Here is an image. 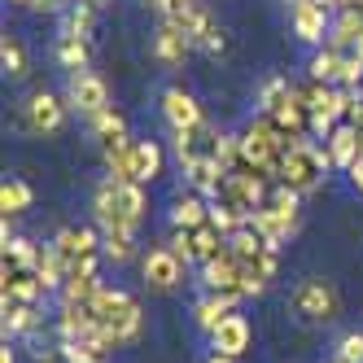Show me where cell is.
<instances>
[{
    "mask_svg": "<svg viewBox=\"0 0 363 363\" xmlns=\"http://www.w3.org/2000/svg\"><path fill=\"white\" fill-rule=\"evenodd\" d=\"M289 145H294V136H284L267 114H254V118L241 127V167L254 171V175L276 179L284 153H289Z\"/></svg>",
    "mask_w": 363,
    "mask_h": 363,
    "instance_id": "1",
    "label": "cell"
},
{
    "mask_svg": "<svg viewBox=\"0 0 363 363\" xmlns=\"http://www.w3.org/2000/svg\"><path fill=\"white\" fill-rule=\"evenodd\" d=\"M92 306V315H96V324L106 328V337L114 342V350L118 346H132L136 337H140V328H145V311H140V302L127 294V289H110V284H101V294L88 302Z\"/></svg>",
    "mask_w": 363,
    "mask_h": 363,
    "instance_id": "2",
    "label": "cell"
},
{
    "mask_svg": "<svg viewBox=\"0 0 363 363\" xmlns=\"http://www.w3.org/2000/svg\"><path fill=\"white\" fill-rule=\"evenodd\" d=\"M328 171H333L328 149L302 136V140L289 145V153H284V162H280V175H276V179H280V184H289V189H298L302 197H311V193L324 189Z\"/></svg>",
    "mask_w": 363,
    "mask_h": 363,
    "instance_id": "3",
    "label": "cell"
},
{
    "mask_svg": "<svg viewBox=\"0 0 363 363\" xmlns=\"http://www.w3.org/2000/svg\"><path fill=\"white\" fill-rule=\"evenodd\" d=\"M289 311L302 324H333L337 315H342V294L333 289V280L311 276V280H302L298 289L289 294Z\"/></svg>",
    "mask_w": 363,
    "mask_h": 363,
    "instance_id": "4",
    "label": "cell"
},
{
    "mask_svg": "<svg viewBox=\"0 0 363 363\" xmlns=\"http://www.w3.org/2000/svg\"><path fill=\"white\" fill-rule=\"evenodd\" d=\"M272 184L276 179H267V175H254V171H228L223 179H219V193L211 197V201H228L232 211H241L245 219L254 215V211H263L267 206V197H272Z\"/></svg>",
    "mask_w": 363,
    "mask_h": 363,
    "instance_id": "5",
    "label": "cell"
},
{
    "mask_svg": "<svg viewBox=\"0 0 363 363\" xmlns=\"http://www.w3.org/2000/svg\"><path fill=\"white\" fill-rule=\"evenodd\" d=\"M184 263L171 254V245L162 241V245H149L145 254H140V280H145V289H153V294H171V289H179L184 284Z\"/></svg>",
    "mask_w": 363,
    "mask_h": 363,
    "instance_id": "6",
    "label": "cell"
},
{
    "mask_svg": "<svg viewBox=\"0 0 363 363\" xmlns=\"http://www.w3.org/2000/svg\"><path fill=\"white\" fill-rule=\"evenodd\" d=\"M66 106L84 118H96L101 110H110V84L96 70H74L66 84Z\"/></svg>",
    "mask_w": 363,
    "mask_h": 363,
    "instance_id": "7",
    "label": "cell"
},
{
    "mask_svg": "<svg viewBox=\"0 0 363 363\" xmlns=\"http://www.w3.org/2000/svg\"><path fill=\"white\" fill-rule=\"evenodd\" d=\"M66 101L53 96V92H31L27 106H22V123H27L31 136H57L62 123H66Z\"/></svg>",
    "mask_w": 363,
    "mask_h": 363,
    "instance_id": "8",
    "label": "cell"
},
{
    "mask_svg": "<svg viewBox=\"0 0 363 363\" xmlns=\"http://www.w3.org/2000/svg\"><path fill=\"white\" fill-rule=\"evenodd\" d=\"M289 27L302 44H328V27H333V9L324 0H298L289 5Z\"/></svg>",
    "mask_w": 363,
    "mask_h": 363,
    "instance_id": "9",
    "label": "cell"
},
{
    "mask_svg": "<svg viewBox=\"0 0 363 363\" xmlns=\"http://www.w3.org/2000/svg\"><path fill=\"white\" fill-rule=\"evenodd\" d=\"M48 245L57 250V258L66 263V272H74V267L84 263V258L101 254V228H96V223H84V228H62Z\"/></svg>",
    "mask_w": 363,
    "mask_h": 363,
    "instance_id": "10",
    "label": "cell"
},
{
    "mask_svg": "<svg viewBox=\"0 0 363 363\" xmlns=\"http://www.w3.org/2000/svg\"><path fill=\"white\" fill-rule=\"evenodd\" d=\"M158 106H162V118H167V127H171V136L193 132V127H201V123H206L201 101H197L189 88H167Z\"/></svg>",
    "mask_w": 363,
    "mask_h": 363,
    "instance_id": "11",
    "label": "cell"
},
{
    "mask_svg": "<svg viewBox=\"0 0 363 363\" xmlns=\"http://www.w3.org/2000/svg\"><path fill=\"white\" fill-rule=\"evenodd\" d=\"M250 346H254V324L241 315V311H228L219 320V328L211 333V350L228 354V359H241V354H250Z\"/></svg>",
    "mask_w": 363,
    "mask_h": 363,
    "instance_id": "12",
    "label": "cell"
},
{
    "mask_svg": "<svg viewBox=\"0 0 363 363\" xmlns=\"http://www.w3.org/2000/svg\"><path fill=\"white\" fill-rule=\"evenodd\" d=\"M276 276H280V250H258L254 258H241V294L245 298H263Z\"/></svg>",
    "mask_w": 363,
    "mask_h": 363,
    "instance_id": "13",
    "label": "cell"
},
{
    "mask_svg": "<svg viewBox=\"0 0 363 363\" xmlns=\"http://www.w3.org/2000/svg\"><path fill=\"white\" fill-rule=\"evenodd\" d=\"M197 272H201V289H211V294H241V258L232 250L215 254L211 263H201Z\"/></svg>",
    "mask_w": 363,
    "mask_h": 363,
    "instance_id": "14",
    "label": "cell"
},
{
    "mask_svg": "<svg viewBox=\"0 0 363 363\" xmlns=\"http://www.w3.org/2000/svg\"><path fill=\"white\" fill-rule=\"evenodd\" d=\"M48 298L44 280L35 267H5V276H0V302H31L40 306Z\"/></svg>",
    "mask_w": 363,
    "mask_h": 363,
    "instance_id": "15",
    "label": "cell"
},
{
    "mask_svg": "<svg viewBox=\"0 0 363 363\" xmlns=\"http://www.w3.org/2000/svg\"><path fill=\"white\" fill-rule=\"evenodd\" d=\"M167 223L179 228V232H193V228H201V223H211V197H201V193H193V189L175 193V197H171V211H167Z\"/></svg>",
    "mask_w": 363,
    "mask_h": 363,
    "instance_id": "16",
    "label": "cell"
},
{
    "mask_svg": "<svg viewBox=\"0 0 363 363\" xmlns=\"http://www.w3.org/2000/svg\"><path fill=\"white\" fill-rule=\"evenodd\" d=\"M359 136H363V127H354L350 118H342L324 136V149H328V158H333V171H350L354 167V158H359Z\"/></svg>",
    "mask_w": 363,
    "mask_h": 363,
    "instance_id": "17",
    "label": "cell"
},
{
    "mask_svg": "<svg viewBox=\"0 0 363 363\" xmlns=\"http://www.w3.org/2000/svg\"><path fill=\"white\" fill-rule=\"evenodd\" d=\"M328 44H333V48H342V53H350V48H359V44H363V9H359V5H342V9H333Z\"/></svg>",
    "mask_w": 363,
    "mask_h": 363,
    "instance_id": "18",
    "label": "cell"
},
{
    "mask_svg": "<svg viewBox=\"0 0 363 363\" xmlns=\"http://www.w3.org/2000/svg\"><path fill=\"white\" fill-rule=\"evenodd\" d=\"M237 302H241V294H211V289H206V294L193 302V324H197L206 337H211L228 311H237Z\"/></svg>",
    "mask_w": 363,
    "mask_h": 363,
    "instance_id": "19",
    "label": "cell"
},
{
    "mask_svg": "<svg viewBox=\"0 0 363 363\" xmlns=\"http://www.w3.org/2000/svg\"><path fill=\"white\" fill-rule=\"evenodd\" d=\"M189 53H193V40L179 31V27H171V22H158V35H153V57H158L162 66H184Z\"/></svg>",
    "mask_w": 363,
    "mask_h": 363,
    "instance_id": "20",
    "label": "cell"
},
{
    "mask_svg": "<svg viewBox=\"0 0 363 363\" xmlns=\"http://www.w3.org/2000/svg\"><path fill=\"white\" fill-rule=\"evenodd\" d=\"M167 171V153L158 140H136L132 145V179L136 184H153Z\"/></svg>",
    "mask_w": 363,
    "mask_h": 363,
    "instance_id": "21",
    "label": "cell"
},
{
    "mask_svg": "<svg viewBox=\"0 0 363 363\" xmlns=\"http://www.w3.org/2000/svg\"><path fill=\"white\" fill-rule=\"evenodd\" d=\"M267 118L280 127L284 136H294V140H302V136L311 132V110H306V101H302V92H298V88H294V96L284 101L276 114H267Z\"/></svg>",
    "mask_w": 363,
    "mask_h": 363,
    "instance_id": "22",
    "label": "cell"
},
{
    "mask_svg": "<svg viewBox=\"0 0 363 363\" xmlns=\"http://www.w3.org/2000/svg\"><path fill=\"white\" fill-rule=\"evenodd\" d=\"M118 215L127 219V228H140L149 215V184L136 179H118Z\"/></svg>",
    "mask_w": 363,
    "mask_h": 363,
    "instance_id": "23",
    "label": "cell"
},
{
    "mask_svg": "<svg viewBox=\"0 0 363 363\" xmlns=\"http://www.w3.org/2000/svg\"><path fill=\"white\" fill-rule=\"evenodd\" d=\"M0 311H5V342L40 333V306H31V302H0Z\"/></svg>",
    "mask_w": 363,
    "mask_h": 363,
    "instance_id": "24",
    "label": "cell"
},
{
    "mask_svg": "<svg viewBox=\"0 0 363 363\" xmlns=\"http://www.w3.org/2000/svg\"><path fill=\"white\" fill-rule=\"evenodd\" d=\"M132 136H114V140H101V153H106V171L114 179H132Z\"/></svg>",
    "mask_w": 363,
    "mask_h": 363,
    "instance_id": "25",
    "label": "cell"
},
{
    "mask_svg": "<svg viewBox=\"0 0 363 363\" xmlns=\"http://www.w3.org/2000/svg\"><path fill=\"white\" fill-rule=\"evenodd\" d=\"M31 201H35V193H31L27 179H5V184H0V215H5V219L27 215Z\"/></svg>",
    "mask_w": 363,
    "mask_h": 363,
    "instance_id": "26",
    "label": "cell"
},
{
    "mask_svg": "<svg viewBox=\"0 0 363 363\" xmlns=\"http://www.w3.org/2000/svg\"><path fill=\"white\" fill-rule=\"evenodd\" d=\"M101 254L110 258V263H132V258H140V245H136V232H127V228H118V232H101Z\"/></svg>",
    "mask_w": 363,
    "mask_h": 363,
    "instance_id": "27",
    "label": "cell"
},
{
    "mask_svg": "<svg viewBox=\"0 0 363 363\" xmlns=\"http://www.w3.org/2000/svg\"><path fill=\"white\" fill-rule=\"evenodd\" d=\"M306 74H311L315 84H337V74H342V48H333V44L315 48V53H311Z\"/></svg>",
    "mask_w": 363,
    "mask_h": 363,
    "instance_id": "28",
    "label": "cell"
},
{
    "mask_svg": "<svg viewBox=\"0 0 363 363\" xmlns=\"http://www.w3.org/2000/svg\"><path fill=\"white\" fill-rule=\"evenodd\" d=\"M0 245H5V267H40V254H44V245H35V241H27V237H0Z\"/></svg>",
    "mask_w": 363,
    "mask_h": 363,
    "instance_id": "29",
    "label": "cell"
},
{
    "mask_svg": "<svg viewBox=\"0 0 363 363\" xmlns=\"http://www.w3.org/2000/svg\"><path fill=\"white\" fill-rule=\"evenodd\" d=\"M53 53H57V66L62 70H88V40L84 35H57V48H53Z\"/></svg>",
    "mask_w": 363,
    "mask_h": 363,
    "instance_id": "30",
    "label": "cell"
},
{
    "mask_svg": "<svg viewBox=\"0 0 363 363\" xmlns=\"http://www.w3.org/2000/svg\"><path fill=\"white\" fill-rule=\"evenodd\" d=\"M228 250V237L215 228V223H201V228H193V254H197V267L201 263H211L215 254H223Z\"/></svg>",
    "mask_w": 363,
    "mask_h": 363,
    "instance_id": "31",
    "label": "cell"
},
{
    "mask_svg": "<svg viewBox=\"0 0 363 363\" xmlns=\"http://www.w3.org/2000/svg\"><path fill=\"white\" fill-rule=\"evenodd\" d=\"M289 96H294V84L284 79V74H272V79H263V88H258V114H276Z\"/></svg>",
    "mask_w": 363,
    "mask_h": 363,
    "instance_id": "32",
    "label": "cell"
},
{
    "mask_svg": "<svg viewBox=\"0 0 363 363\" xmlns=\"http://www.w3.org/2000/svg\"><path fill=\"white\" fill-rule=\"evenodd\" d=\"M92 27H96V9L92 5H84V0H74V5L62 13V35H92Z\"/></svg>",
    "mask_w": 363,
    "mask_h": 363,
    "instance_id": "33",
    "label": "cell"
},
{
    "mask_svg": "<svg viewBox=\"0 0 363 363\" xmlns=\"http://www.w3.org/2000/svg\"><path fill=\"white\" fill-rule=\"evenodd\" d=\"M35 272H40V280H44V289H48V294H62V284H66V276H70V272H66V263L57 258V250H53V245H44V254H40V267H35Z\"/></svg>",
    "mask_w": 363,
    "mask_h": 363,
    "instance_id": "34",
    "label": "cell"
},
{
    "mask_svg": "<svg viewBox=\"0 0 363 363\" xmlns=\"http://www.w3.org/2000/svg\"><path fill=\"white\" fill-rule=\"evenodd\" d=\"M0 66H5L9 79H22V74L31 70V57H27V48H22V40L5 35V44H0Z\"/></svg>",
    "mask_w": 363,
    "mask_h": 363,
    "instance_id": "35",
    "label": "cell"
},
{
    "mask_svg": "<svg viewBox=\"0 0 363 363\" xmlns=\"http://www.w3.org/2000/svg\"><path fill=\"white\" fill-rule=\"evenodd\" d=\"M211 223H215V228L223 232V237H232V232H241V228H245L250 219H245L241 211H232L228 201H211Z\"/></svg>",
    "mask_w": 363,
    "mask_h": 363,
    "instance_id": "36",
    "label": "cell"
},
{
    "mask_svg": "<svg viewBox=\"0 0 363 363\" xmlns=\"http://www.w3.org/2000/svg\"><path fill=\"white\" fill-rule=\"evenodd\" d=\"M88 123H92V132H96L101 140H114V136H123V132H127V118H123L114 106H110V110H101V114H96V118H88Z\"/></svg>",
    "mask_w": 363,
    "mask_h": 363,
    "instance_id": "37",
    "label": "cell"
},
{
    "mask_svg": "<svg viewBox=\"0 0 363 363\" xmlns=\"http://www.w3.org/2000/svg\"><path fill=\"white\" fill-rule=\"evenodd\" d=\"M167 245H171V254H175L184 267H193V263H197V254H193V232H179V228H171Z\"/></svg>",
    "mask_w": 363,
    "mask_h": 363,
    "instance_id": "38",
    "label": "cell"
},
{
    "mask_svg": "<svg viewBox=\"0 0 363 363\" xmlns=\"http://www.w3.org/2000/svg\"><path fill=\"white\" fill-rule=\"evenodd\" d=\"M337 359H346V363H363V333H346L342 342H337Z\"/></svg>",
    "mask_w": 363,
    "mask_h": 363,
    "instance_id": "39",
    "label": "cell"
},
{
    "mask_svg": "<svg viewBox=\"0 0 363 363\" xmlns=\"http://www.w3.org/2000/svg\"><path fill=\"white\" fill-rule=\"evenodd\" d=\"M354 127H363V88H354V101H350V114H346Z\"/></svg>",
    "mask_w": 363,
    "mask_h": 363,
    "instance_id": "40",
    "label": "cell"
},
{
    "mask_svg": "<svg viewBox=\"0 0 363 363\" xmlns=\"http://www.w3.org/2000/svg\"><path fill=\"white\" fill-rule=\"evenodd\" d=\"M9 5H22V9H53L57 0H9Z\"/></svg>",
    "mask_w": 363,
    "mask_h": 363,
    "instance_id": "41",
    "label": "cell"
},
{
    "mask_svg": "<svg viewBox=\"0 0 363 363\" xmlns=\"http://www.w3.org/2000/svg\"><path fill=\"white\" fill-rule=\"evenodd\" d=\"M346 175H350V184H354V193H363V158H359V162H354V167H350Z\"/></svg>",
    "mask_w": 363,
    "mask_h": 363,
    "instance_id": "42",
    "label": "cell"
},
{
    "mask_svg": "<svg viewBox=\"0 0 363 363\" xmlns=\"http://www.w3.org/2000/svg\"><path fill=\"white\" fill-rule=\"evenodd\" d=\"M206 363H237V359H228V354H211Z\"/></svg>",
    "mask_w": 363,
    "mask_h": 363,
    "instance_id": "43",
    "label": "cell"
},
{
    "mask_svg": "<svg viewBox=\"0 0 363 363\" xmlns=\"http://www.w3.org/2000/svg\"><path fill=\"white\" fill-rule=\"evenodd\" d=\"M84 5H92V9H101V5H106V0H84Z\"/></svg>",
    "mask_w": 363,
    "mask_h": 363,
    "instance_id": "44",
    "label": "cell"
},
{
    "mask_svg": "<svg viewBox=\"0 0 363 363\" xmlns=\"http://www.w3.org/2000/svg\"><path fill=\"white\" fill-rule=\"evenodd\" d=\"M328 363H346V359H337V354H333V359H328Z\"/></svg>",
    "mask_w": 363,
    "mask_h": 363,
    "instance_id": "45",
    "label": "cell"
}]
</instances>
